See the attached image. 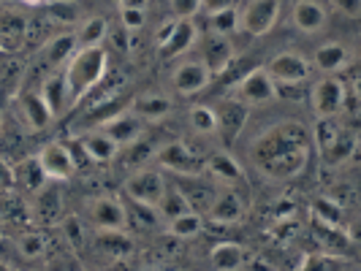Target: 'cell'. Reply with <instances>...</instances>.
Returning a JSON list of instances; mask_svg holds the SVG:
<instances>
[{
	"label": "cell",
	"instance_id": "d590c367",
	"mask_svg": "<svg viewBox=\"0 0 361 271\" xmlns=\"http://www.w3.org/2000/svg\"><path fill=\"white\" fill-rule=\"evenodd\" d=\"M47 6H49V14L47 17L52 19V22H60V25H73V22H79V17H82L79 3H73V0H49Z\"/></svg>",
	"mask_w": 361,
	"mask_h": 271
},
{
	"label": "cell",
	"instance_id": "f6af8a7d",
	"mask_svg": "<svg viewBox=\"0 0 361 271\" xmlns=\"http://www.w3.org/2000/svg\"><path fill=\"white\" fill-rule=\"evenodd\" d=\"M149 0H120V6H128V8H147Z\"/></svg>",
	"mask_w": 361,
	"mask_h": 271
},
{
	"label": "cell",
	"instance_id": "b9f144b4",
	"mask_svg": "<svg viewBox=\"0 0 361 271\" xmlns=\"http://www.w3.org/2000/svg\"><path fill=\"white\" fill-rule=\"evenodd\" d=\"M334 6V11H340L343 17L356 19L361 14V0H329Z\"/></svg>",
	"mask_w": 361,
	"mask_h": 271
},
{
	"label": "cell",
	"instance_id": "d6986e66",
	"mask_svg": "<svg viewBox=\"0 0 361 271\" xmlns=\"http://www.w3.org/2000/svg\"><path fill=\"white\" fill-rule=\"evenodd\" d=\"M76 141H79L82 152L87 155V160L90 163H111L117 155H120V146L114 144L104 130H98V127L90 130V133H82Z\"/></svg>",
	"mask_w": 361,
	"mask_h": 271
},
{
	"label": "cell",
	"instance_id": "5bb4252c",
	"mask_svg": "<svg viewBox=\"0 0 361 271\" xmlns=\"http://www.w3.org/2000/svg\"><path fill=\"white\" fill-rule=\"evenodd\" d=\"M155 160L161 165V171H174V174H182V177L201 174V160L182 141H171V144L161 146L155 152Z\"/></svg>",
	"mask_w": 361,
	"mask_h": 271
},
{
	"label": "cell",
	"instance_id": "ee69618b",
	"mask_svg": "<svg viewBox=\"0 0 361 271\" xmlns=\"http://www.w3.org/2000/svg\"><path fill=\"white\" fill-rule=\"evenodd\" d=\"M6 184H11V168H6L0 163V187H6Z\"/></svg>",
	"mask_w": 361,
	"mask_h": 271
},
{
	"label": "cell",
	"instance_id": "4316f807",
	"mask_svg": "<svg viewBox=\"0 0 361 271\" xmlns=\"http://www.w3.org/2000/svg\"><path fill=\"white\" fill-rule=\"evenodd\" d=\"M130 111L136 117H142L145 122H155V120H163L169 111H171V101L166 95H158V92H149V95H142L130 103Z\"/></svg>",
	"mask_w": 361,
	"mask_h": 271
},
{
	"label": "cell",
	"instance_id": "277c9868",
	"mask_svg": "<svg viewBox=\"0 0 361 271\" xmlns=\"http://www.w3.org/2000/svg\"><path fill=\"white\" fill-rule=\"evenodd\" d=\"M196 41H199V27L193 17H174V22L158 33V54L161 60H177L188 49H193Z\"/></svg>",
	"mask_w": 361,
	"mask_h": 271
},
{
	"label": "cell",
	"instance_id": "9c48e42d",
	"mask_svg": "<svg viewBox=\"0 0 361 271\" xmlns=\"http://www.w3.org/2000/svg\"><path fill=\"white\" fill-rule=\"evenodd\" d=\"M310 160V146H290V149H283V152H274L269 158H261L258 168L264 174H269L274 179H293L305 171V165Z\"/></svg>",
	"mask_w": 361,
	"mask_h": 271
},
{
	"label": "cell",
	"instance_id": "ab89813d",
	"mask_svg": "<svg viewBox=\"0 0 361 271\" xmlns=\"http://www.w3.org/2000/svg\"><path fill=\"white\" fill-rule=\"evenodd\" d=\"M169 8L171 14L180 19V17H196L201 8V0H169Z\"/></svg>",
	"mask_w": 361,
	"mask_h": 271
},
{
	"label": "cell",
	"instance_id": "f35d334b",
	"mask_svg": "<svg viewBox=\"0 0 361 271\" xmlns=\"http://www.w3.org/2000/svg\"><path fill=\"white\" fill-rule=\"evenodd\" d=\"M120 25L128 33H136L147 25V8H128V6H120Z\"/></svg>",
	"mask_w": 361,
	"mask_h": 271
},
{
	"label": "cell",
	"instance_id": "7bdbcfd3",
	"mask_svg": "<svg viewBox=\"0 0 361 271\" xmlns=\"http://www.w3.org/2000/svg\"><path fill=\"white\" fill-rule=\"evenodd\" d=\"M234 6V0H201V8L204 14H212V11H220V8H228Z\"/></svg>",
	"mask_w": 361,
	"mask_h": 271
},
{
	"label": "cell",
	"instance_id": "9a60e30c",
	"mask_svg": "<svg viewBox=\"0 0 361 271\" xmlns=\"http://www.w3.org/2000/svg\"><path fill=\"white\" fill-rule=\"evenodd\" d=\"M207 215L217 225H234L245 217V201L239 198L234 187H226L212 196V201L207 203Z\"/></svg>",
	"mask_w": 361,
	"mask_h": 271
},
{
	"label": "cell",
	"instance_id": "52a82bcc",
	"mask_svg": "<svg viewBox=\"0 0 361 271\" xmlns=\"http://www.w3.org/2000/svg\"><path fill=\"white\" fill-rule=\"evenodd\" d=\"M280 19V0H247L239 11V30L253 38L267 36Z\"/></svg>",
	"mask_w": 361,
	"mask_h": 271
},
{
	"label": "cell",
	"instance_id": "7a4b0ae2",
	"mask_svg": "<svg viewBox=\"0 0 361 271\" xmlns=\"http://www.w3.org/2000/svg\"><path fill=\"white\" fill-rule=\"evenodd\" d=\"M166 184H169V179H166V174H163L161 168L139 165V168H133L126 177L123 190H126V196L133 203H142V206L155 209L163 196V190H166Z\"/></svg>",
	"mask_w": 361,
	"mask_h": 271
},
{
	"label": "cell",
	"instance_id": "1f68e13d",
	"mask_svg": "<svg viewBox=\"0 0 361 271\" xmlns=\"http://www.w3.org/2000/svg\"><path fill=\"white\" fill-rule=\"evenodd\" d=\"M109 38V25L104 17H90L82 22V30L76 36V49L85 46H104V41Z\"/></svg>",
	"mask_w": 361,
	"mask_h": 271
},
{
	"label": "cell",
	"instance_id": "60d3db41",
	"mask_svg": "<svg viewBox=\"0 0 361 271\" xmlns=\"http://www.w3.org/2000/svg\"><path fill=\"white\" fill-rule=\"evenodd\" d=\"M340 266V260H329V255H305L302 258V263H299V269H337Z\"/></svg>",
	"mask_w": 361,
	"mask_h": 271
},
{
	"label": "cell",
	"instance_id": "e0dca14e",
	"mask_svg": "<svg viewBox=\"0 0 361 271\" xmlns=\"http://www.w3.org/2000/svg\"><path fill=\"white\" fill-rule=\"evenodd\" d=\"M350 60H353V52L343 41H329L324 46H318L312 54V65L324 73H340L350 65Z\"/></svg>",
	"mask_w": 361,
	"mask_h": 271
},
{
	"label": "cell",
	"instance_id": "d4e9b609",
	"mask_svg": "<svg viewBox=\"0 0 361 271\" xmlns=\"http://www.w3.org/2000/svg\"><path fill=\"white\" fill-rule=\"evenodd\" d=\"M47 182L49 179L44 177L38 158H25V160L17 163V165L11 168V184H19V187L27 190V193H38Z\"/></svg>",
	"mask_w": 361,
	"mask_h": 271
},
{
	"label": "cell",
	"instance_id": "ffe728a7",
	"mask_svg": "<svg viewBox=\"0 0 361 271\" xmlns=\"http://www.w3.org/2000/svg\"><path fill=\"white\" fill-rule=\"evenodd\" d=\"M19 108H22V117H25V122L33 127V130H44V127H49L54 122L52 108L47 106L44 95H41L38 90L25 92V95L19 98Z\"/></svg>",
	"mask_w": 361,
	"mask_h": 271
},
{
	"label": "cell",
	"instance_id": "836d02e7",
	"mask_svg": "<svg viewBox=\"0 0 361 271\" xmlns=\"http://www.w3.org/2000/svg\"><path fill=\"white\" fill-rule=\"evenodd\" d=\"M343 203L334 198H318L312 203V215L321 225H331V228H343Z\"/></svg>",
	"mask_w": 361,
	"mask_h": 271
},
{
	"label": "cell",
	"instance_id": "7dc6e473",
	"mask_svg": "<svg viewBox=\"0 0 361 271\" xmlns=\"http://www.w3.org/2000/svg\"><path fill=\"white\" fill-rule=\"evenodd\" d=\"M111 3H117V6H120V0H111Z\"/></svg>",
	"mask_w": 361,
	"mask_h": 271
},
{
	"label": "cell",
	"instance_id": "603a6c76",
	"mask_svg": "<svg viewBox=\"0 0 361 271\" xmlns=\"http://www.w3.org/2000/svg\"><path fill=\"white\" fill-rule=\"evenodd\" d=\"M204 171H207L209 177H215L217 182H223V184H236V182L245 179L242 165H239L228 152H215V155H209L207 163H204Z\"/></svg>",
	"mask_w": 361,
	"mask_h": 271
},
{
	"label": "cell",
	"instance_id": "5b68a950",
	"mask_svg": "<svg viewBox=\"0 0 361 271\" xmlns=\"http://www.w3.org/2000/svg\"><path fill=\"white\" fill-rule=\"evenodd\" d=\"M231 98H236L245 106H267L277 98V84L271 82V76L261 68H253L250 73H245L231 90Z\"/></svg>",
	"mask_w": 361,
	"mask_h": 271
},
{
	"label": "cell",
	"instance_id": "3957f363",
	"mask_svg": "<svg viewBox=\"0 0 361 271\" xmlns=\"http://www.w3.org/2000/svg\"><path fill=\"white\" fill-rule=\"evenodd\" d=\"M345 95H348V87H345L343 79H337L334 73H326L321 82L312 84L310 90V106H312V114L318 120H334L345 111Z\"/></svg>",
	"mask_w": 361,
	"mask_h": 271
},
{
	"label": "cell",
	"instance_id": "d6a6232c",
	"mask_svg": "<svg viewBox=\"0 0 361 271\" xmlns=\"http://www.w3.org/2000/svg\"><path fill=\"white\" fill-rule=\"evenodd\" d=\"M207 22H209V33H215V36L231 38L234 33H239V11L234 6L207 14Z\"/></svg>",
	"mask_w": 361,
	"mask_h": 271
},
{
	"label": "cell",
	"instance_id": "484cf974",
	"mask_svg": "<svg viewBox=\"0 0 361 271\" xmlns=\"http://www.w3.org/2000/svg\"><path fill=\"white\" fill-rule=\"evenodd\" d=\"M133 250V241L126 231H95V253L106 258H126Z\"/></svg>",
	"mask_w": 361,
	"mask_h": 271
},
{
	"label": "cell",
	"instance_id": "6da1fadb",
	"mask_svg": "<svg viewBox=\"0 0 361 271\" xmlns=\"http://www.w3.org/2000/svg\"><path fill=\"white\" fill-rule=\"evenodd\" d=\"M109 65V52L106 46H85L66 60L63 65V82H66V92L71 98V106L79 103L87 92L106 76Z\"/></svg>",
	"mask_w": 361,
	"mask_h": 271
},
{
	"label": "cell",
	"instance_id": "8d00e7d4",
	"mask_svg": "<svg viewBox=\"0 0 361 271\" xmlns=\"http://www.w3.org/2000/svg\"><path fill=\"white\" fill-rule=\"evenodd\" d=\"M17 253L25 260H41L47 255V241L41 234H22L17 239Z\"/></svg>",
	"mask_w": 361,
	"mask_h": 271
},
{
	"label": "cell",
	"instance_id": "f546056e",
	"mask_svg": "<svg viewBox=\"0 0 361 271\" xmlns=\"http://www.w3.org/2000/svg\"><path fill=\"white\" fill-rule=\"evenodd\" d=\"M193 206H190V201L185 198V193H182V187L177 184H166V190H163L161 201H158V206H155V212L161 215V220H171V217L182 215V212H190Z\"/></svg>",
	"mask_w": 361,
	"mask_h": 271
},
{
	"label": "cell",
	"instance_id": "7c38bea8",
	"mask_svg": "<svg viewBox=\"0 0 361 271\" xmlns=\"http://www.w3.org/2000/svg\"><path fill=\"white\" fill-rule=\"evenodd\" d=\"M145 125L147 122L142 120V117H136L130 108H126V111H117V114L106 117V120L98 125V130H104L117 146H126V144H133V141L142 139Z\"/></svg>",
	"mask_w": 361,
	"mask_h": 271
},
{
	"label": "cell",
	"instance_id": "f1b7e54d",
	"mask_svg": "<svg viewBox=\"0 0 361 271\" xmlns=\"http://www.w3.org/2000/svg\"><path fill=\"white\" fill-rule=\"evenodd\" d=\"M204 231V215H199L196 209L182 212V215L166 220V234L174 239H193Z\"/></svg>",
	"mask_w": 361,
	"mask_h": 271
},
{
	"label": "cell",
	"instance_id": "bcb514c9",
	"mask_svg": "<svg viewBox=\"0 0 361 271\" xmlns=\"http://www.w3.org/2000/svg\"><path fill=\"white\" fill-rule=\"evenodd\" d=\"M22 3H27V6H47L49 0H22Z\"/></svg>",
	"mask_w": 361,
	"mask_h": 271
},
{
	"label": "cell",
	"instance_id": "ac0fdd59",
	"mask_svg": "<svg viewBox=\"0 0 361 271\" xmlns=\"http://www.w3.org/2000/svg\"><path fill=\"white\" fill-rule=\"evenodd\" d=\"M201 49H204V57H201V60L207 63V68L215 73V76L226 71V68L231 65V60H234V44H231V38H226V36L207 33Z\"/></svg>",
	"mask_w": 361,
	"mask_h": 271
},
{
	"label": "cell",
	"instance_id": "74e56055",
	"mask_svg": "<svg viewBox=\"0 0 361 271\" xmlns=\"http://www.w3.org/2000/svg\"><path fill=\"white\" fill-rule=\"evenodd\" d=\"M60 222V234L66 236V241L71 244V250H79L85 244V225L76 215H66L57 220Z\"/></svg>",
	"mask_w": 361,
	"mask_h": 271
},
{
	"label": "cell",
	"instance_id": "30bf717a",
	"mask_svg": "<svg viewBox=\"0 0 361 271\" xmlns=\"http://www.w3.org/2000/svg\"><path fill=\"white\" fill-rule=\"evenodd\" d=\"M215 73L207 68L204 60H182L171 71V87L180 95H196L212 84Z\"/></svg>",
	"mask_w": 361,
	"mask_h": 271
},
{
	"label": "cell",
	"instance_id": "4dcf8cb0",
	"mask_svg": "<svg viewBox=\"0 0 361 271\" xmlns=\"http://www.w3.org/2000/svg\"><path fill=\"white\" fill-rule=\"evenodd\" d=\"M188 122H190V130L196 136H217L220 133V125H217V114L215 106H207V103H196V106L188 111Z\"/></svg>",
	"mask_w": 361,
	"mask_h": 271
},
{
	"label": "cell",
	"instance_id": "4fadbf2b",
	"mask_svg": "<svg viewBox=\"0 0 361 271\" xmlns=\"http://www.w3.org/2000/svg\"><path fill=\"white\" fill-rule=\"evenodd\" d=\"M359 149V136L353 127H334V133L329 136V141L321 144V152H324V160L331 165V168H343L345 163L353 160Z\"/></svg>",
	"mask_w": 361,
	"mask_h": 271
},
{
	"label": "cell",
	"instance_id": "ba28073f",
	"mask_svg": "<svg viewBox=\"0 0 361 271\" xmlns=\"http://www.w3.org/2000/svg\"><path fill=\"white\" fill-rule=\"evenodd\" d=\"M264 71L271 76L274 84H305L310 79V60L299 52H280L267 60Z\"/></svg>",
	"mask_w": 361,
	"mask_h": 271
},
{
	"label": "cell",
	"instance_id": "c3c4849f",
	"mask_svg": "<svg viewBox=\"0 0 361 271\" xmlns=\"http://www.w3.org/2000/svg\"><path fill=\"white\" fill-rule=\"evenodd\" d=\"M0 120H3V117H0Z\"/></svg>",
	"mask_w": 361,
	"mask_h": 271
},
{
	"label": "cell",
	"instance_id": "44dd1931",
	"mask_svg": "<svg viewBox=\"0 0 361 271\" xmlns=\"http://www.w3.org/2000/svg\"><path fill=\"white\" fill-rule=\"evenodd\" d=\"M215 114H217V125H220V130H223L228 139H236L239 130H242L245 122H247L250 106L239 103L236 98H228V101H223V103L215 108Z\"/></svg>",
	"mask_w": 361,
	"mask_h": 271
},
{
	"label": "cell",
	"instance_id": "cb8c5ba5",
	"mask_svg": "<svg viewBox=\"0 0 361 271\" xmlns=\"http://www.w3.org/2000/svg\"><path fill=\"white\" fill-rule=\"evenodd\" d=\"M38 92L44 95L47 106L52 108L54 120H57V117H63V114L71 108V98H68V92H66V82H63V73L60 71L52 73V76H47Z\"/></svg>",
	"mask_w": 361,
	"mask_h": 271
},
{
	"label": "cell",
	"instance_id": "2e32d148",
	"mask_svg": "<svg viewBox=\"0 0 361 271\" xmlns=\"http://www.w3.org/2000/svg\"><path fill=\"white\" fill-rule=\"evenodd\" d=\"M290 22L296 30L307 33V36H315L321 33L329 22V14L326 8L318 3V0H296L293 8H290Z\"/></svg>",
	"mask_w": 361,
	"mask_h": 271
},
{
	"label": "cell",
	"instance_id": "7402d4cb",
	"mask_svg": "<svg viewBox=\"0 0 361 271\" xmlns=\"http://www.w3.org/2000/svg\"><path fill=\"white\" fill-rule=\"evenodd\" d=\"M209 263L212 269L217 271H236V269H245L247 263V253L242 244L236 241H217L209 253Z\"/></svg>",
	"mask_w": 361,
	"mask_h": 271
},
{
	"label": "cell",
	"instance_id": "8fae6325",
	"mask_svg": "<svg viewBox=\"0 0 361 271\" xmlns=\"http://www.w3.org/2000/svg\"><path fill=\"white\" fill-rule=\"evenodd\" d=\"M41 163V171L49 182H68L76 174V160H73L71 149L63 141H52L47 144L36 155Z\"/></svg>",
	"mask_w": 361,
	"mask_h": 271
},
{
	"label": "cell",
	"instance_id": "8992f818",
	"mask_svg": "<svg viewBox=\"0 0 361 271\" xmlns=\"http://www.w3.org/2000/svg\"><path fill=\"white\" fill-rule=\"evenodd\" d=\"M85 215L95 231H126L128 209L111 196H92L85 203Z\"/></svg>",
	"mask_w": 361,
	"mask_h": 271
},
{
	"label": "cell",
	"instance_id": "e575fe53",
	"mask_svg": "<svg viewBox=\"0 0 361 271\" xmlns=\"http://www.w3.org/2000/svg\"><path fill=\"white\" fill-rule=\"evenodd\" d=\"M36 196V212L44 222H57L60 220V193L49 190V187H41Z\"/></svg>",
	"mask_w": 361,
	"mask_h": 271
},
{
	"label": "cell",
	"instance_id": "83f0119b",
	"mask_svg": "<svg viewBox=\"0 0 361 271\" xmlns=\"http://www.w3.org/2000/svg\"><path fill=\"white\" fill-rule=\"evenodd\" d=\"M76 52V36L73 33H60V36H52L47 44H44V60L52 65V68H63L66 65V60Z\"/></svg>",
	"mask_w": 361,
	"mask_h": 271
}]
</instances>
